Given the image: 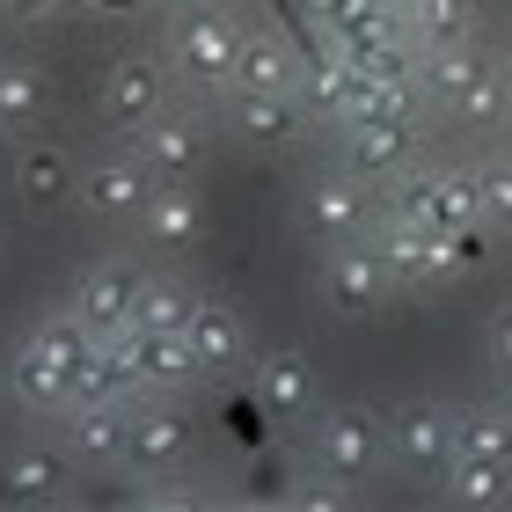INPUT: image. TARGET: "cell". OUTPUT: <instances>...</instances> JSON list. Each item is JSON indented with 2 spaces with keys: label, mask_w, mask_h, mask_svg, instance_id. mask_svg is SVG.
<instances>
[{
  "label": "cell",
  "mask_w": 512,
  "mask_h": 512,
  "mask_svg": "<svg viewBox=\"0 0 512 512\" xmlns=\"http://www.w3.org/2000/svg\"><path fill=\"white\" fill-rule=\"evenodd\" d=\"M235 88H300V59L286 52V37H278V30H249L242 37Z\"/></svg>",
  "instance_id": "29"
},
{
  "label": "cell",
  "mask_w": 512,
  "mask_h": 512,
  "mask_svg": "<svg viewBox=\"0 0 512 512\" xmlns=\"http://www.w3.org/2000/svg\"><path fill=\"white\" fill-rule=\"evenodd\" d=\"M88 15H103V22H132V15H147V0H81Z\"/></svg>",
  "instance_id": "39"
},
{
  "label": "cell",
  "mask_w": 512,
  "mask_h": 512,
  "mask_svg": "<svg viewBox=\"0 0 512 512\" xmlns=\"http://www.w3.org/2000/svg\"><path fill=\"white\" fill-rule=\"evenodd\" d=\"M447 118H461V125H476V132H491V125H505L512 118V88H505V66H491V74H483L469 96H461Z\"/></svg>",
  "instance_id": "32"
},
{
  "label": "cell",
  "mask_w": 512,
  "mask_h": 512,
  "mask_svg": "<svg viewBox=\"0 0 512 512\" xmlns=\"http://www.w3.org/2000/svg\"><path fill=\"white\" fill-rule=\"evenodd\" d=\"M139 293H147V271L125 264V256H103V264H88V271L74 278V308L96 322V337L125 330L132 308H139Z\"/></svg>",
  "instance_id": "15"
},
{
  "label": "cell",
  "mask_w": 512,
  "mask_h": 512,
  "mask_svg": "<svg viewBox=\"0 0 512 512\" xmlns=\"http://www.w3.org/2000/svg\"><path fill=\"white\" fill-rule=\"evenodd\" d=\"M454 505H469V512H498L512 505V461H476V454H454V469L447 483H439Z\"/></svg>",
  "instance_id": "23"
},
{
  "label": "cell",
  "mask_w": 512,
  "mask_h": 512,
  "mask_svg": "<svg viewBox=\"0 0 512 512\" xmlns=\"http://www.w3.org/2000/svg\"><path fill=\"white\" fill-rule=\"evenodd\" d=\"M483 74H491V59H483L476 44H439V52H425V96L439 110H454Z\"/></svg>",
  "instance_id": "25"
},
{
  "label": "cell",
  "mask_w": 512,
  "mask_h": 512,
  "mask_svg": "<svg viewBox=\"0 0 512 512\" xmlns=\"http://www.w3.org/2000/svg\"><path fill=\"white\" fill-rule=\"evenodd\" d=\"M454 454L512 461V395H505V403H476V410L454 417Z\"/></svg>",
  "instance_id": "28"
},
{
  "label": "cell",
  "mask_w": 512,
  "mask_h": 512,
  "mask_svg": "<svg viewBox=\"0 0 512 512\" xmlns=\"http://www.w3.org/2000/svg\"><path fill=\"white\" fill-rule=\"evenodd\" d=\"M8 395H15L22 410H66V374L37 352L30 337H22L15 359H8Z\"/></svg>",
  "instance_id": "26"
},
{
  "label": "cell",
  "mask_w": 512,
  "mask_h": 512,
  "mask_svg": "<svg viewBox=\"0 0 512 512\" xmlns=\"http://www.w3.org/2000/svg\"><path fill=\"white\" fill-rule=\"evenodd\" d=\"M483 235L491 227H469V235H432V227H410V220H381V264L395 286H447V278L476 271L483 264Z\"/></svg>",
  "instance_id": "2"
},
{
  "label": "cell",
  "mask_w": 512,
  "mask_h": 512,
  "mask_svg": "<svg viewBox=\"0 0 512 512\" xmlns=\"http://www.w3.org/2000/svg\"><path fill=\"white\" fill-rule=\"evenodd\" d=\"M44 110V66L37 59H0V125H30Z\"/></svg>",
  "instance_id": "31"
},
{
  "label": "cell",
  "mask_w": 512,
  "mask_h": 512,
  "mask_svg": "<svg viewBox=\"0 0 512 512\" xmlns=\"http://www.w3.org/2000/svg\"><path fill=\"white\" fill-rule=\"evenodd\" d=\"M0 132H8V125H0Z\"/></svg>",
  "instance_id": "42"
},
{
  "label": "cell",
  "mask_w": 512,
  "mask_h": 512,
  "mask_svg": "<svg viewBox=\"0 0 512 512\" xmlns=\"http://www.w3.org/2000/svg\"><path fill=\"white\" fill-rule=\"evenodd\" d=\"M191 300H198V293H183L176 278H147L132 322H139V330H183V322H191Z\"/></svg>",
  "instance_id": "33"
},
{
  "label": "cell",
  "mask_w": 512,
  "mask_h": 512,
  "mask_svg": "<svg viewBox=\"0 0 512 512\" xmlns=\"http://www.w3.org/2000/svg\"><path fill=\"white\" fill-rule=\"evenodd\" d=\"M505 88H512V44H505Z\"/></svg>",
  "instance_id": "40"
},
{
  "label": "cell",
  "mask_w": 512,
  "mask_h": 512,
  "mask_svg": "<svg viewBox=\"0 0 512 512\" xmlns=\"http://www.w3.org/2000/svg\"><path fill=\"white\" fill-rule=\"evenodd\" d=\"M139 154H147V169L161 183H191L205 169V154H213V132H205L198 110H161V118L139 132Z\"/></svg>",
  "instance_id": "14"
},
{
  "label": "cell",
  "mask_w": 512,
  "mask_h": 512,
  "mask_svg": "<svg viewBox=\"0 0 512 512\" xmlns=\"http://www.w3.org/2000/svg\"><path fill=\"white\" fill-rule=\"evenodd\" d=\"M483 359H491V374L512 395V308H491V322H483Z\"/></svg>",
  "instance_id": "35"
},
{
  "label": "cell",
  "mask_w": 512,
  "mask_h": 512,
  "mask_svg": "<svg viewBox=\"0 0 512 512\" xmlns=\"http://www.w3.org/2000/svg\"><path fill=\"white\" fill-rule=\"evenodd\" d=\"M344 498H352V483H337V476H322V491H293L286 505H300V512H337Z\"/></svg>",
  "instance_id": "37"
},
{
  "label": "cell",
  "mask_w": 512,
  "mask_h": 512,
  "mask_svg": "<svg viewBox=\"0 0 512 512\" xmlns=\"http://www.w3.org/2000/svg\"><path fill=\"white\" fill-rule=\"evenodd\" d=\"M395 15L410 22V37L439 52V44H469L476 30V0H395Z\"/></svg>",
  "instance_id": "24"
},
{
  "label": "cell",
  "mask_w": 512,
  "mask_h": 512,
  "mask_svg": "<svg viewBox=\"0 0 512 512\" xmlns=\"http://www.w3.org/2000/svg\"><path fill=\"white\" fill-rule=\"evenodd\" d=\"M139 235H147V249H198L205 242V198L191 191V183H154V198H147V213H139Z\"/></svg>",
  "instance_id": "21"
},
{
  "label": "cell",
  "mask_w": 512,
  "mask_h": 512,
  "mask_svg": "<svg viewBox=\"0 0 512 512\" xmlns=\"http://www.w3.org/2000/svg\"><path fill=\"white\" fill-rule=\"evenodd\" d=\"M381 8H395V0H308V15H315V30H322V37H330V30H344V22L381 15Z\"/></svg>",
  "instance_id": "36"
},
{
  "label": "cell",
  "mask_w": 512,
  "mask_h": 512,
  "mask_svg": "<svg viewBox=\"0 0 512 512\" xmlns=\"http://www.w3.org/2000/svg\"><path fill=\"white\" fill-rule=\"evenodd\" d=\"M308 125H315V110L300 103V88H227V132L242 147L286 154L308 139Z\"/></svg>",
  "instance_id": "7"
},
{
  "label": "cell",
  "mask_w": 512,
  "mask_h": 512,
  "mask_svg": "<svg viewBox=\"0 0 512 512\" xmlns=\"http://www.w3.org/2000/svg\"><path fill=\"white\" fill-rule=\"evenodd\" d=\"M0 15H15V22H59L66 0H0Z\"/></svg>",
  "instance_id": "38"
},
{
  "label": "cell",
  "mask_w": 512,
  "mask_h": 512,
  "mask_svg": "<svg viewBox=\"0 0 512 512\" xmlns=\"http://www.w3.org/2000/svg\"><path fill=\"white\" fill-rule=\"evenodd\" d=\"M125 439H132L125 403H74L66 410V447H74L81 469H125Z\"/></svg>",
  "instance_id": "20"
},
{
  "label": "cell",
  "mask_w": 512,
  "mask_h": 512,
  "mask_svg": "<svg viewBox=\"0 0 512 512\" xmlns=\"http://www.w3.org/2000/svg\"><path fill=\"white\" fill-rule=\"evenodd\" d=\"M388 469H403L410 483H447V469H454V410L432 403V395L395 403L388 410Z\"/></svg>",
  "instance_id": "5"
},
{
  "label": "cell",
  "mask_w": 512,
  "mask_h": 512,
  "mask_svg": "<svg viewBox=\"0 0 512 512\" xmlns=\"http://www.w3.org/2000/svg\"><path fill=\"white\" fill-rule=\"evenodd\" d=\"M483 227H491V235H512V161H491V169H483Z\"/></svg>",
  "instance_id": "34"
},
{
  "label": "cell",
  "mask_w": 512,
  "mask_h": 512,
  "mask_svg": "<svg viewBox=\"0 0 512 512\" xmlns=\"http://www.w3.org/2000/svg\"><path fill=\"white\" fill-rule=\"evenodd\" d=\"M183 344H191L198 374H235V366L249 359V330H242V315L227 308L220 293H198V300H191V322H183Z\"/></svg>",
  "instance_id": "17"
},
{
  "label": "cell",
  "mask_w": 512,
  "mask_h": 512,
  "mask_svg": "<svg viewBox=\"0 0 512 512\" xmlns=\"http://www.w3.org/2000/svg\"><path fill=\"white\" fill-rule=\"evenodd\" d=\"M330 132H337V161L366 183H388L417 161V118H352Z\"/></svg>",
  "instance_id": "10"
},
{
  "label": "cell",
  "mask_w": 512,
  "mask_h": 512,
  "mask_svg": "<svg viewBox=\"0 0 512 512\" xmlns=\"http://www.w3.org/2000/svg\"><path fill=\"white\" fill-rule=\"evenodd\" d=\"M125 395H132V381H125L118 344L96 337V352H88V359L74 366V381H66V410H74V403H125Z\"/></svg>",
  "instance_id": "30"
},
{
  "label": "cell",
  "mask_w": 512,
  "mask_h": 512,
  "mask_svg": "<svg viewBox=\"0 0 512 512\" xmlns=\"http://www.w3.org/2000/svg\"><path fill=\"white\" fill-rule=\"evenodd\" d=\"M154 169H147V154H110V161H88V176H81V205H88V220H139L147 213V198H154Z\"/></svg>",
  "instance_id": "12"
},
{
  "label": "cell",
  "mask_w": 512,
  "mask_h": 512,
  "mask_svg": "<svg viewBox=\"0 0 512 512\" xmlns=\"http://www.w3.org/2000/svg\"><path fill=\"white\" fill-rule=\"evenodd\" d=\"M0 264H8V227H0Z\"/></svg>",
  "instance_id": "41"
},
{
  "label": "cell",
  "mask_w": 512,
  "mask_h": 512,
  "mask_svg": "<svg viewBox=\"0 0 512 512\" xmlns=\"http://www.w3.org/2000/svg\"><path fill=\"white\" fill-rule=\"evenodd\" d=\"M183 454H191V417H183L169 395H147V403L132 410L125 469H139V476H169V469H183Z\"/></svg>",
  "instance_id": "13"
},
{
  "label": "cell",
  "mask_w": 512,
  "mask_h": 512,
  "mask_svg": "<svg viewBox=\"0 0 512 512\" xmlns=\"http://www.w3.org/2000/svg\"><path fill=\"white\" fill-rule=\"evenodd\" d=\"M315 286H322V308H330L337 322H366V315L388 308L395 278H388L374 242H330V249H322V278H315Z\"/></svg>",
  "instance_id": "6"
},
{
  "label": "cell",
  "mask_w": 512,
  "mask_h": 512,
  "mask_svg": "<svg viewBox=\"0 0 512 512\" xmlns=\"http://www.w3.org/2000/svg\"><path fill=\"white\" fill-rule=\"evenodd\" d=\"M161 110H169V66H161L154 52H125V59L103 74V118L139 139Z\"/></svg>",
  "instance_id": "11"
},
{
  "label": "cell",
  "mask_w": 512,
  "mask_h": 512,
  "mask_svg": "<svg viewBox=\"0 0 512 512\" xmlns=\"http://www.w3.org/2000/svg\"><path fill=\"white\" fill-rule=\"evenodd\" d=\"M359 88H366V66L344 59L330 37L315 44V59H300V103H308L322 125H344V118H352V110H359Z\"/></svg>",
  "instance_id": "16"
},
{
  "label": "cell",
  "mask_w": 512,
  "mask_h": 512,
  "mask_svg": "<svg viewBox=\"0 0 512 512\" xmlns=\"http://www.w3.org/2000/svg\"><path fill=\"white\" fill-rule=\"evenodd\" d=\"M366 220H374V183L337 169V176H315L300 191V227L330 249V242H366Z\"/></svg>",
  "instance_id": "9"
},
{
  "label": "cell",
  "mask_w": 512,
  "mask_h": 512,
  "mask_svg": "<svg viewBox=\"0 0 512 512\" xmlns=\"http://www.w3.org/2000/svg\"><path fill=\"white\" fill-rule=\"evenodd\" d=\"M15 191H22V205H59V198H74L81 191V169L66 161V147H52V139H30V147H15Z\"/></svg>",
  "instance_id": "22"
},
{
  "label": "cell",
  "mask_w": 512,
  "mask_h": 512,
  "mask_svg": "<svg viewBox=\"0 0 512 512\" xmlns=\"http://www.w3.org/2000/svg\"><path fill=\"white\" fill-rule=\"evenodd\" d=\"M30 344H37V352L59 366L66 381H74V366H81L88 352H96V322H88L81 308H52V315H44L37 330H30Z\"/></svg>",
  "instance_id": "27"
},
{
  "label": "cell",
  "mask_w": 512,
  "mask_h": 512,
  "mask_svg": "<svg viewBox=\"0 0 512 512\" xmlns=\"http://www.w3.org/2000/svg\"><path fill=\"white\" fill-rule=\"evenodd\" d=\"M256 403H264L271 425H308L315 417V366L293 352V344H278V352L256 359Z\"/></svg>",
  "instance_id": "18"
},
{
  "label": "cell",
  "mask_w": 512,
  "mask_h": 512,
  "mask_svg": "<svg viewBox=\"0 0 512 512\" xmlns=\"http://www.w3.org/2000/svg\"><path fill=\"white\" fill-rule=\"evenodd\" d=\"M242 22L213 8V0H191V8L176 15V30H169V59H176V74H191L198 88H235V66H242Z\"/></svg>",
  "instance_id": "3"
},
{
  "label": "cell",
  "mask_w": 512,
  "mask_h": 512,
  "mask_svg": "<svg viewBox=\"0 0 512 512\" xmlns=\"http://www.w3.org/2000/svg\"><path fill=\"white\" fill-rule=\"evenodd\" d=\"M74 447H44V439H22V447L0 461V491H8L15 505H52L66 498V483H74Z\"/></svg>",
  "instance_id": "19"
},
{
  "label": "cell",
  "mask_w": 512,
  "mask_h": 512,
  "mask_svg": "<svg viewBox=\"0 0 512 512\" xmlns=\"http://www.w3.org/2000/svg\"><path fill=\"white\" fill-rule=\"evenodd\" d=\"M381 191H388V220L432 227V235H469V227H483V169H461V161H410Z\"/></svg>",
  "instance_id": "1"
},
{
  "label": "cell",
  "mask_w": 512,
  "mask_h": 512,
  "mask_svg": "<svg viewBox=\"0 0 512 512\" xmlns=\"http://www.w3.org/2000/svg\"><path fill=\"white\" fill-rule=\"evenodd\" d=\"M110 344L125 359L132 395H176V388L198 381V359L183 344V330H139V322H125V330H110Z\"/></svg>",
  "instance_id": "8"
},
{
  "label": "cell",
  "mask_w": 512,
  "mask_h": 512,
  "mask_svg": "<svg viewBox=\"0 0 512 512\" xmlns=\"http://www.w3.org/2000/svg\"><path fill=\"white\" fill-rule=\"evenodd\" d=\"M315 469L322 476H337V483H374L388 469V417L381 410H366V403H337V410H322V425H315Z\"/></svg>",
  "instance_id": "4"
}]
</instances>
